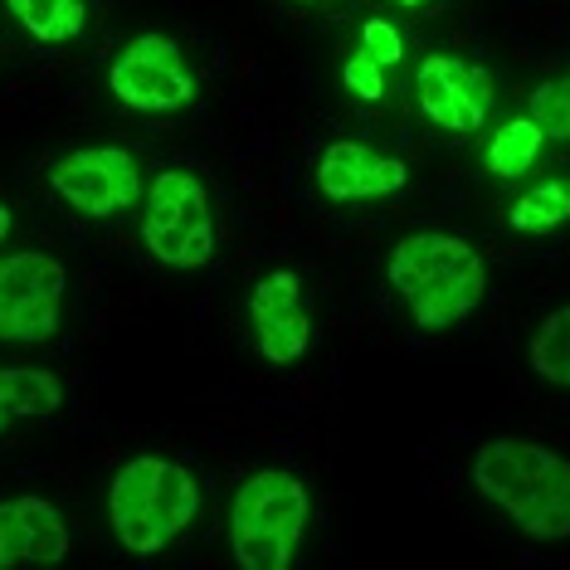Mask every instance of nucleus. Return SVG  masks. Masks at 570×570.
Listing matches in <instances>:
<instances>
[{"instance_id": "1", "label": "nucleus", "mask_w": 570, "mask_h": 570, "mask_svg": "<svg viewBox=\"0 0 570 570\" xmlns=\"http://www.w3.org/2000/svg\"><path fill=\"white\" fill-rule=\"evenodd\" d=\"M473 488L537 547L570 541V459L537 439L498 434L473 453Z\"/></svg>"}, {"instance_id": "2", "label": "nucleus", "mask_w": 570, "mask_h": 570, "mask_svg": "<svg viewBox=\"0 0 570 570\" xmlns=\"http://www.w3.org/2000/svg\"><path fill=\"white\" fill-rule=\"evenodd\" d=\"M385 278L420 332H449L488 297L483 254L444 229H414L385 258Z\"/></svg>"}, {"instance_id": "3", "label": "nucleus", "mask_w": 570, "mask_h": 570, "mask_svg": "<svg viewBox=\"0 0 570 570\" xmlns=\"http://www.w3.org/2000/svg\"><path fill=\"white\" fill-rule=\"evenodd\" d=\"M200 517V483L186 463L137 453L108 478V527L122 551L161 556Z\"/></svg>"}, {"instance_id": "4", "label": "nucleus", "mask_w": 570, "mask_h": 570, "mask_svg": "<svg viewBox=\"0 0 570 570\" xmlns=\"http://www.w3.org/2000/svg\"><path fill=\"white\" fill-rule=\"evenodd\" d=\"M313 498L293 469H254L229 502V551L244 570H288L303 547Z\"/></svg>"}, {"instance_id": "5", "label": "nucleus", "mask_w": 570, "mask_h": 570, "mask_svg": "<svg viewBox=\"0 0 570 570\" xmlns=\"http://www.w3.org/2000/svg\"><path fill=\"white\" fill-rule=\"evenodd\" d=\"M141 244L157 264L190 274L215 258L210 190L190 166H166L141 186Z\"/></svg>"}, {"instance_id": "6", "label": "nucleus", "mask_w": 570, "mask_h": 570, "mask_svg": "<svg viewBox=\"0 0 570 570\" xmlns=\"http://www.w3.org/2000/svg\"><path fill=\"white\" fill-rule=\"evenodd\" d=\"M108 88L122 108L151 112V118H171V112H186L196 102V73H190L186 49L157 30L137 35L112 55Z\"/></svg>"}, {"instance_id": "7", "label": "nucleus", "mask_w": 570, "mask_h": 570, "mask_svg": "<svg viewBox=\"0 0 570 570\" xmlns=\"http://www.w3.org/2000/svg\"><path fill=\"white\" fill-rule=\"evenodd\" d=\"M69 268L45 249H20L0 258V342L40 346L59 332Z\"/></svg>"}, {"instance_id": "8", "label": "nucleus", "mask_w": 570, "mask_h": 570, "mask_svg": "<svg viewBox=\"0 0 570 570\" xmlns=\"http://www.w3.org/2000/svg\"><path fill=\"white\" fill-rule=\"evenodd\" d=\"M55 196L88 219H112L141 200V166L127 147H73L49 166Z\"/></svg>"}, {"instance_id": "9", "label": "nucleus", "mask_w": 570, "mask_h": 570, "mask_svg": "<svg viewBox=\"0 0 570 570\" xmlns=\"http://www.w3.org/2000/svg\"><path fill=\"white\" fill-rule=\"evenodd\" d=\"M414 102L439 132L469 137L492 112V73L463 55L439 49V55H424L420 69H414Z\"/></svg>"}, {"instance_id": "10", "label": "nucleus", "mask_w": 570, "mask_h": 570, "mask_svg": "<svg viewBox=\"0 0 570 570\" xmlns=\"http://www.w3.org/2000/svg\"><path fill=\"white\" fill-rule=\"evenodd\" d=\"M249 327L254 346L268 366H293L313 346V317L303 303V278L293 268H274L249 288Z\"/></svg>"}, {"instance_id": "11", "label": "nucleus", "mask_w": 570, "mask_h": 570, "mask_svg": "<svg viewBox=\"0 0 570 570\" xmlns=\"http://www.w3.org/2000/svg\"><path fill=\"white\" fill-rule=\"evenodd\" d=\"M313 186L336 205H361V200H391L410 186V166L391 151L371 147V141L336 137L322 147L313 166Z\"/></svg>"}, {"instance_id": "12", "label": "nucleus", "mask_w": 570, "mask_h": 570, "mask_svg": "<svg viewBox=\"0 0 570 570\" xmlns=\"http://www.w3.org/2000/svg\"><path fill=\"white\" fill-rule=\"evenodd\" d=\"M69 556V527L49 498L20 492L0 498V570L6 566H59Z\"/></svg>"}, {"instance_id": "13", "label": "nucleus", "mask_w": 570, "mask_h": 570, "mask_svg": "<svg viewBox=\"0 0 570 570\" xmlns=\"http://www.w3.org/2000/svg\"><path fill=\"white\" fill-rule=\"evenodd\" d=\"M400 59H405L400 24H391L385 16L361 20V40L342 63V88L361 102H381L385 83H391V69H400Z\"/></svg>"}, {"instance_id": "14", "label": "nucleus", "mask_w": 570, "mask_h": 570, "mask_svg": "<svg viewBox=\"0 0 570 570\" xmlns=\"http://www.w3.org/2000/svg\"><path fill=\"white\" fill-rule=\"evenodd\" d=\"M63 410V385L40 366H0V434L16 420H55Z\"/></svg>"}, {"instance_id": "15", "label": "nucleus", "mask_w": 570, "mask_h": 570, "mask_svg": "<svg viewBox=\"0 0 570 570\" xmlns=\"http://www.w3.org/2000/svg\"><path fill=\"white\" fill-rule=\"evenodd\" d=\"M6 10L35 45H69L88 30L83 0H6Z\"/></svg>"}, {"instance_id": "16", "label": "nucleus", "mask_w": 570, "mask_h": 570, "mask_svg": "<svg viewBox=\"0 0 570 570\" xmlns=\"http://www.w3.org/2000/svg\"><path fill=\"white\" fill-rule=\"evenodd\" d=\"M541 147H547V132L522 112V118H508L488 137L483 166H488V176H498V180H522L531 166H537Z\"/></svg>"}, {"instance_id": "17", "label": "nucleus", "mask_w": 570, "mask_h": 570, "mask_svg": "<svg viewBox=\"0 0 570 570\" xmlns=\"http://www.w3.org/2000/svg\"><path fill=\"white\" fill-rule=\"evenodd\" d=\"M508 225L517 229V235H527V239L551 235V229L570 225V180H537V186H527L522 196L512 200Z\"/></svg>"}, {"instance_id": "18", "label": "nucleus", "mask_w": 570, "mask_h": 570, "mask_svg": "<svg viewBox=\"0 0 570 570\" xmlns=\"http://www.w3.org/2000/svg\"><path fill=\"white\" fill-rule=\"evenodd\" d=\"M527 361H531V371H537L541 381L570 391V303L541 317V327L531 332Z\"/></svg>"}, {"instance_id": "19", "label": "nucleus", "mask_w": 570, "mask_h": 570, "mask_svg": "<svg viewBox=\"0 0 570 570\" xmlns=\"http://www.w3.org/2000/svg\"><path fill=\"white\" fill-rule=\"evenodd\" d=\"M527 118L547 132V141H570V69L537 83V94L527 102Z\"/></svg>"}, {"instance_id": "20", "label": "nucleus", "mask_w": 570, "mask_h": 570, "mask_svg": "<svg viewBox=\"0 0 570 570\" xmlns=\"http://www.w3.org/2000/svg\"><path fill=\"white\" fill-rule=\"evenodd\" d=\"M10 229H16V215H10V205L0 200V244H6V235H10Z\"/></svg>"}, {"instance_id": "21", "label": "nucleus", "mask_w": 570, "mask_h": 570, "mask_svg": "<svg viewBox=\"0 0 570 570\" xmlns=\"http://www.w3.org/2000/svg\"><path fill=\"white\" fill-rule=\"evenodd\" d=\"M391 6H400V10H424V6H434V0H391Z\"/></svg>"}]
</instances>
